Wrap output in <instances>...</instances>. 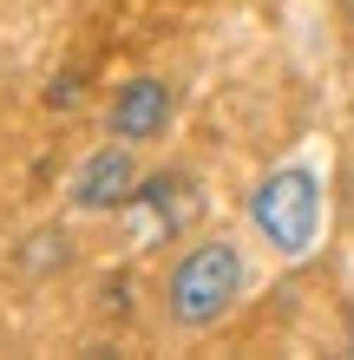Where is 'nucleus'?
Returning <instances> with one entry per match:
<instances>
[{
	"label": "nucleus",
	"mask_w": 354,
	"mask_h": 360,
	"mask_svg": "<svg viewBox=\"0 0 354 360\" xmlns=\"http://www.w3.org/2000/svg\"><path fill=\"white\" fill-rule=\"evenodd\" d=\"M46 98H53V105H72V98H79V79H53Z\"/></svg>",
	"instance_id": "6"
},
{
	"label": "nucleus",
	"mask_w": 354,
	"mask_h": 360,
	"mask_svg": "<svg viewBox=\"0 0 354 360\" xmlns=\"http://www.w3.org/2000/svg\"><path fill=\"white\" fill-rule=\"evenodd\" d=\"M112 138L125 144H144V138H164V124H171V92L158 86V79H132L118 98H112Z\"/></svg>",
	"instance_id": "4"
},
{
	"label": "nucleus",
	"mask_w": 354,
	"mask_h": 360,
	"mask_svg": "<svg viewBox=\"0 0 354 360\" xmlns=\"http://www.w3.org/2000/svg\"><path fill=\"white\" fill-rule=\"evenodd\" d=\"M348 347H354V334H348Z\"/></svg>",
	"instance_id": "7"
},
{
	"label": "nucleus",
	"mask_w": 354,
	"mask_h": 360,
	"mask_svg": "<svg viewBox=\"0 0 354 360\" xmlns=\"http://www.w3.org/2000/svg\"><path fill=\"white\" fill-rule=\"evenodd\" d=\"M249 223L263 229L269 249L302 256V249L315 243V229H322V177L308 171V164L269 171V177L256 184V197H249Z\"/></svg>",
	"instance_id": "1"
},
{
	"label": "nucleus",
	"mask_w": 354,
	"mask_h": 360,
	"mask_svg": "<svg viewBox=\"0 0 354 360\" xmlns=\"http://www.w3.org/2000/svg\"><path fill=\"white\" fill-rule=\"evenodd\" d=\"M132 203L144 210V217H164L158 229H184V223L197 217V190L184 184L177 171H164V177H151V184H138V197H132Z\"/></svg>",
	"instance_id": "5"
},
{
	"label": "nucleus",
	"mask_w": 354,
	"mask_h": 360,
	"mask_svg": "<svg viewBox=\"0 0 354 360\" xmlns=\"http://www.w3.org/2000/svg\"><path fill=\"white\" fill-rule=\"evenodd\" d=\"M243 288V256L230 243H197L171 269V321L177 328H210Z\"/></svg>",
	"instance_id": "2"
},
{
	"label": "nucleus",
	"mask_w": 354,
	"mask_h": 360,
	"mask_svg": "<svg viewBox=\"0 0 354 360\" xmlns=\"http://www.w3.org/2000/svg\"><path fill=\"white\" fill-rule=\"evenodd\" d=\"M138 164H132V151H125V138L118 144H106V151H92L86 164H79V177H72V197H79V210H125L138 197Z\"/></svg>",
	"instance_id": "3"
}]
</instances>
